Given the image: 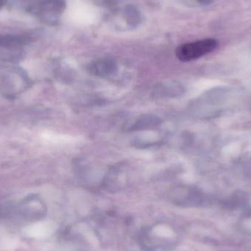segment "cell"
Returning a JSON list of instances; mask_svg holds the SVG:
<instances>
[{"label":"cell","instance_id":"cell-9","mask_svg":"<svg viewBox=\"0 0 251 251\" xmlns=\"http://www.w3.org/2000/svg\"><path fill=\"white\" fill-rule=\"evenodd\" d=\"M201 5H209L213 2L214 0H196Z\"/></svg>","mask_w":251,"mask_h":251},{"label":"cell","instance_id":"cell-1","mask_svg":"<svg viewBox=\"0 0 251 251\" xmlns=\"http://www.w3.org/2000/svg\"><path fill=\"white\" fill-rule=\"evenodd\" d=\"M31 85V80L26 72L20 66L10 63L0 68V91L6 97L12 99Z\"/></svg>","mask_w":251,"mask_h":251},{"label":"cell","instance_id":"cell-2","mask_svg":"<svg viewBox=\"0 0 251 251\" xmlns=\"http://www.w3.org/2000/svg\"><path fill=\"white\" fill-rule=\"evenodd\" d=\"M32 32L0 34V57L4 62L16 64L24 57V47L33 41Z\"/></svg>","mask_w":251,"mask_h":251},{"label":"cell","instance_id":"cell-7","mask_svg":"<svg viewBox=\"0 0 251 251\" xmlns=\"http://www.w3.org/2000/svg\"><path fill=\"white\" fill-rule=\"evenodd\" d=\"M182 86L176 81H168L158 84L153 90V97L158 99H173L182 94Z\"/></svg>","mask_w":251,"mask_h":251},{"label":"cell","instance_id":"cell-5","mask_svg":"<svg viewBox=\"0 0 251 251\" xmlns=\"http://www.w3.org/2000/svg\"><path fill=\"white\" fill-rule=\"evenodd\" d=\"M88 72L99 78H110L117 75L119 65L110 57H102L93 61L88 66Z\"/></svg>","mask_w":251,"mask_h":251},{"label":"cell","instance_id":"cell-3","mask_svg":"<svg viewBox=\"0 0 251 251\" xmlns=\"http://www.w3.org/2000/svg\"><path fill=\"white\" fill-rule=\"evenodd\" d=\"M218 46V41L213 38L186 43L177 47L176 56L181 62L193 61L215 51Z\"/></svg>","mask_w":251,"mask_h":251},{"label":"cell","instance_id":"cell-4","mask_svg":"<svg viewBox=\"0 0 251 251\" xmlns=\"http://www.w3.org/2000/svg\"><path fill=\"white\" fill-rule=\"evenodd\" d=\"M66 8V0H41L35 10L41 22L49 25H55Z\"/></svg>","mask_w":251,"mask_h":251},{"label":"cell","instance_id":"cell-6","mask_svg":"<svg viewBox=\"0 0 251 251\" xmlns=\"http://www.w3.org/2000/svg\"><path fill=\"white\" fill-rule=\"evenodd\" d=\"M162 124L160 118L153 114H142L128 122L126 129L129 131L151 130Z\"/></svg>","mask_w":251,"mask_h":251},{"label":"cell","instance_id":"cell-8","mask_svg":"<svg viewBox=\"0 0 251 251\" xmlns=\"http://www.w3.org/2000/svg\"><path fill=\"white\" fill-rule=\"evenodd\" d=\"M124 17L129 28H136L141 22L140 10L134 4H127L124 9Z\"/></svg>","mask_w":251,"mask_h":251},{"label":"cell","instance_id":"cell-10","mask_svg":"<svg viewBox=\"0 0 251 251\" xmlns=\"http://www.w3.org/2000/svg\"><path fill=\"white\" fill-rule=\"evenodd\" d=\"M7 0H0V10L7 4Z\"/></svg>","mask_w":251,"mask_h":251}]
</instances>
